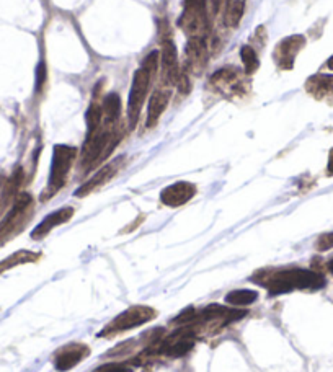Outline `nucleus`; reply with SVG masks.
Listing matches in <instances>:
<instances>
[{"label": "nucleus", "mask_w": 333, "mask_h": 372, "mask_svg": "<svg viewBox=\"0 0 333 372\" xmlns=\"http://www.w3.org/2000/svg\"><path fill=\"white\" fill-rule=\"evenodd\" d=\"M155 317H157V312H155L152 307L133 306L126 308L124 312H121L118 317H115V319H113L111 322H109L107 327L98 333V336L120 335V333L128 332V330H133L136 327H141V325H144L147 322H150V320H154Z\"/></svg>", "instance_id": "obj_4"}, {"label": "nucleus", "mask_w": 333, "mask_h": 372, "mask_svg": "<svg viewBox=\"0 0 333 372\" xmlns=\"http://www.w3.org/2000/svg\"><path fill=\"white\" fill-rule=\"evenodd\" d=\"M102 108H103V122L109 126H118L120 124L121 118V98L120 95L115 92L108 93L103 96L102 100Z\"/></svg>", "instance_id": "obj_16"}, {"label": "nucleus", "mask_w": 333, "mask_h": 372, "mask_svg": "<svg viewBox=\"0 0 333 372\" xmlns=\"http://www.w3.org/2000/svg\"><path fill=\"white\" fill-rule=\"evenodd\" d=\"M102 100L96 96V93L94 95V100H92L90 107L87 109V136H90V134H94L96 129L102 126L103 121V108H102Z\"/></svg>", "instance_id": "obj_18"}, {"label": "nucleus", "mask_w": 333, "mask_h": 372, "mask_svg": "<svg viewBox=\"0 0 333 372\" xmlns=\"http://www.w3.org/2000/svg\"><path fill=\"white\" fill-rule=\"evenodd\" d=\"M227 2H229V0H213V8H214V12H219V10H221V8L224 7Z\"/></svg>", "instance_id": "obj_27"}, {"label": "nucleus", "mask_w": 333, "mask_h": 372, "mask_svg": "<svg viewBox=\"0 0 333 372\" xmlns=\"http://www.w3.org/2000/svg\"><path fill=\"white\" fill-rule=\"evenodd\" d=\"M211 87H214L221 95L227 98H235V96L243 95L247 92L245 79L239 74L235 69L226 67L211 77Z\"/></svg>", "instance_id": "obj_6"}, {"label": "nucleus", "mask_w": 333, "mask_h": 372, "mask_svg": "<svg viewBox=\"0 0 333 372\" xmlns=\"http://www.w3.org/2000/svg\"><path fill=\"white\" fill-rule=\"evenodd\" d=\"M183 12H195V14H203L206 10V0H185Z\"/></svg>", "instance_id": "obj_23"}, {"label": "nucleus", "mask_w": 333, "mask_h": 372, "mask_svg": "<svg viewBox=\"0 0 333 372\" xmlns=\"http://www.w3.org/2000/svg\"><path fill=\"white\" fill-rule=\"evenodd\" d=\"M44 82H46V66L41 62L36 70V90H41V87L44 85Z\"/></svg>", "instance_id": "obj_25"}, {"label": "nucleus", "mask_w": 333, "mask_h": 372, "mask_svg": "<svg viewBox=\"0 0 333 372\" xmlns=\"http://www.w3.org/2000/svg\"><path fill=\"white\" fill-rule=\"evenodd\" d=\"M315 248L319 252H327L333 248V232H327V234H322L315 242Z\"/></svg>", "instance_id": "obj_22"}, {"label": "nucleus", "mask_w": 333, "mask_h": 372, "mask_svg": "<svg viewBox=\"0 0 333 372\" xmlns=\"http://www.w3.org/2000/svg\"><path fill=\"white\" fill-rule=\"evenodd\" d=\"M168 101H170V90H168V88H159V90H155L152 95H150L146 120L147 128H154V126L157 124L160 116L163 115V111H165V108L168 107Z\"/></svg>", "instance_id": "obj_15"}, {"label": "nucleus", "mask_w": 333, "mask_h": 372, "mask_svg": "<svg viewBox=\"0 0 333 372\" xmlns=\"http://www.w3.org/2000/svg\"><path fill=\"white\" fill-rule=\"evenodd\" d=\"M240 57H242L245 74L247 75L255 74L256 69L260 67V61H258V56H256V51L252 48V46H243V48L240 49Z\"/></svg>", "instance_id": "obj_21"}, {"label": "nucleus", "mask_w": 333, "mask_h": 372, "mask_svg": "<svg viewBox=\"0 0 333 372\" xmlns=\"http://www.w3.org/2000/svg\"><path fill=\"white\" fill-rule=\"evenodd\" d=\"M256 299H258V293H255V291H248V289L230 291V293L226 295V302L230 304L232 307L252 306V304L256 302Z\"/></svg>", "instance_id": "obj_20"}, {"label": "nucleus", "mask_w": 333, "mask_h": 372, "mask_svg": "<svg viewBox=\"0 0 333 372\" xmlns=\"http://www.w3.org/2000/svg\"><path fill=\"white\" fill-rule=\"evenodd\" d=\"M306 46V38L302 35H294L288 36L284 40H281L276 44L275 53H273V59H275V64L282 70H291L296 62L297 54L301 53L302 48Z\"/></svg>", "instance_id": "obj_8"}, {"label": "nucleus", "mask_w": 333, "mask_h": 372, "mask_svg": "<svg viewBox=\"0 0 333 372\" xmlns=\"http://www.w3.org/2000/svg\"><path fill=\"white\" fill-rule=\"evenodd\" d=\"M124 162H126V157L121 155V157H116L115 160H111V162H108L107 165H103V167H100L98 170H96L95 175L92 176L90 180H87L82 186H80V188L74 194L77 198H85V196H88V194L95 193L96 189L103 188L108 181H111L118 175V173L121 172V168L124 167Z\"/></svg>", "instance_id": "obj_7"}, {"label": "nucleus", "mask_w": 333, "mask_h": 372, "mask_svg": "<svg viewBox=\"0 0 333 372\" xmlns=\"http://www.w3.org/2000/svg\"><path fill=\"white\" fill-rule=\"evenodd\" d=\"M327 69H330V70H333V56L330 57V59H328V61H327Z\"/></svg>", "instance_id": "obj_28"}, {"label": "nucleus", "mask_w": 333, "mask_h": 372, "mask_svg": "<svg viewBox=\"0 0 333 372\" xmlns=\"http://www.w3.org/2000/svg\"><path fill=\"white\" fill-rule=\"evenodd\" d=\"M328 269H330V273H333V258L328 261Z\"/></svg>", "instance_id": "obj_29"}, {"label": "nucleus", "mask_w": 333, "mask_h": 372, "mask_svg": "<svg viewBox=\"0 0 333 372\" xmlns=\"http://www.w3.org/2000/svg\"><path fill=\"white\" fill-rule=\"evenodd\" d=\"M208 62L206 38H189L187 44V69L193 74H201Z\"/></svg>", "instance_id": "obj_13"}, {"label": "nucleus", "mask_w": 333, "mask_h": 372, "mask_svg": "<svg viewBox=\"0 0 333 372\" xmlns=\"http://www.w3.org/2000/svg\"><path fill=\"white\" fill-rule=\"evenodd\" d=\"M306 90L319 101H327L333 105V75L315 74L307 79Z\"/></svg>", "instance_id": "obj_14"}, {"label": "nucleus", "mask_w": 333, "mask_h": 372, "mask_svg": "<svg viewBox=\"0 0 333 372\" xmlns=\"http://www.w3.org/2000/svg\"><path fill=\"white\" fill-rule=\"evenodd\" d=\"M40 258V253L29 252V250H18L15 253H12L10 256H7L5 260L0 261V274L8 271V269L16 268L20 265H27V263H35Z\"/></svg>", "instance_id": "obj_17"}, {"label": "nucleus", "mask_w": 333, "mask_h": 372, "mask_svg": "<svg viewBox=\"0 0 333 372\" xmlns=\"http://www.w3.org/2000/svg\"><path fill=\"white\" fill-rule=\"evenodd\" d=\"M256 284L267 287L269 295H281L293 291H315L325 286V278L314 269L289 268V269H263L252 278Z\"/></svg>", "instance_id": "obj_1"}, {"label": "nucleus", "mask_w": 333, "mask_h": 372, "mask_svg": "<svg viewBox=\"0 0 333 372\" xmlns=\"http://www.w3.org/2000/svg\"><path fill=\"white\" fill-rule=\"evenodd\" d=\"M88 354H90V348H88L87 345L82 343L66 345L54 354V367H56L59 372L70 371L72 367L80 364Z\"/></svg>", "instance_id": "obj_9"}, {"label": "nucleus", "mask_w": 333, "mask_h": 372, "mask_svg": "<svg viewBox=\"0 0 333 372\" xmlns=\"http://www.w3.org/2000/svg\"><path fill=\"white\" fill-rule=\"evenodd\" d=\"M327 175L333 176V149L328 154V163H327Z\"/></svg>", "instance_id": "obj_26"}, {"label": "nucleus", "mask_w": 333, "mask_h": 372, "mask_svg": "<svg viewBox=\"0 0 333 372\" xmlns=\"http://www.w3.org/2000/svg\"><path fill=\"white\" fill-rule=\"evenodd\" d=\"M245 12V0H229L226 3L224 23L229 28H237Z\"/></svg>", "instance_id": "obj_19"}, {"label": "nucleus", "mask_w": 333, "mask_h": 372, "mask_svg": "<svg viewBox=\"0 0 333 372\" xmlns=\"http://www.w3.org/2000/svg\"><path fill=\"white\" fill-rule=\"evenodd\" d=\"M162 77L163 82L168 85H176L180 80V64H178V51L172 38H167L162 43Z\"/></svg>", "instance_id": "obj_10"}, {"label": "nucleus", "mask_w": 333, "mask_h": 372, "mask_svg": "<svg viewBox=\"0 0 333 372\" xmlns=\"http://www.w3.org/2000/svg\"><path fill=\"white\" fill-rule=\"evenodd\" d=\"M33 206H35V201H33L31 194L20 193L15 198L12 208L8 209L5 217L0 222V247L10 242L28 226L33 217V209H35Z\"/></svg>", "instance_id": "obj_2"}, {"label": "nucleus", "mask_w": 333, "mask_h": 372, "mask_svg": "<svg viewBox=\"0 0 333 372\" xmlns=\"http://www.w3.org/2000/svg\"><path fill=\"white\" fill-rule=\"evenodd\" d=\"M77 157V149L70 146H64V144H57L53 149V160L51 168H49V178L48 186H46L41 200L46 201L48 198H53L62 186L66 185L67 176H69L70 170H72L74 160Z\"/></svg>", "instance_id": "obj_3"}, {"label": "nucleus", "mask_w": 333, "mask_h": 372, "mask_svg": "<svg viewBox=\"0 0 333 372\" xmlns=\"http://www.w3.org/2000/svg\"><path fill=\"white\" fill-rule=\"evenodd\" d=\"M155 75L150 70H147L146 67H139L134 74L133 85L129 90V98H128V124L129 129H134L137 126L139 116H141L142 105L147 98V93H149L150 83H152Z\"/></svg>", "instance_id": "obj_5"}, {"label": "nucleus", "mask_w": 333, "mask_h": 372, "mask_svg": "<svg viewBox=\"0 0 333 372\" xmlns=\"http://www.w3.org/2000/svg\"><path fill=\"white\" fill-rule=\"evenodd\" d=\"M75 214V209L70 208V206H66V208H61L54 213L48 214L46 217L36 226V229H33L31 232V239L33 240H43L49 232L56 229V227L62 226V224L69 222L72 219V215Z\"/></svg>", "instance_id": "obj_12"}, {"label": "nucleus", "mask_w": 333, "mask_h": 372, "mask_svg": "<svg viewBox=\"0 0 333 372\" xmlns=\"http://www.w3.org/2000/svg\"><path fill=\"white\" fill-rule=\"evenodd\" d=\"M94 372H133L126 364H120V362H109V364H105Z\"/></svg>", "instance_id": "obj_24"}, {"label": "nucleus", "mask_w": 333, "mask_h": 372, "mask_svg": "<svg viewBox=\"0 0 333 372\" xmlns=\"http://www.w3.org/2000/svg\"><path fill=\"white\" fill-rule=\"evenodd\" d=\"M196 194V186L189 181H176V183L167 186L160 193V201L168 208H180L191 201Z\"/></svg>", "instance_id": "obj_11"}]
</instances>
